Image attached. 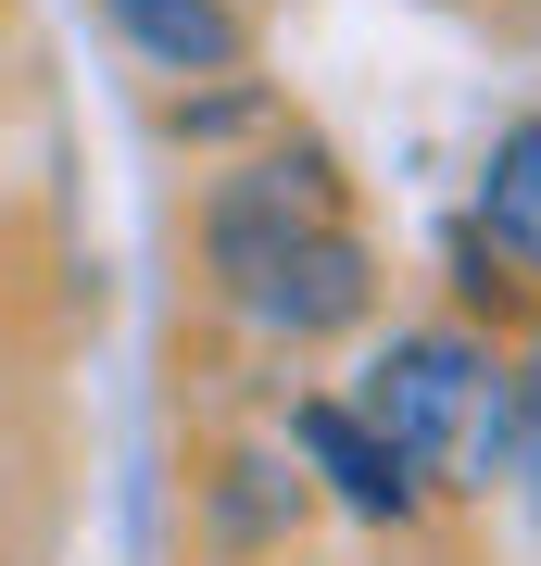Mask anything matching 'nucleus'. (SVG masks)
Returning a JSON list of instances; mask_svg holds the SVG:
<instances>
[{
    "mask_svg": "<svg viewBox=\"0 0 541 566\" xmlns=\"http://www.w3.org/2000/svg\"><path fill=\"white\" fill-rule=\"evenodd\" d=\"M201 252H215V290L240 303L252 327H278V340H327V327L365 315V240L341 227V177H327L315 139L240 164V177H215V202H201Z\"/></svg>",
    "mask_w": 541,
    "mask_h": 566,
    "instance_id": "1",
    "label": "nucleus"
},
{
    "mask_svg": "<svg viewBox=\"0 0 541 566\" xmlns=\"http://www.w3.org/2000/svg\"><path fill=\"white\" fill-rule=\"evenodd\" d=\"M491 416H503V365L466 327H416L365 378V428L403 453V479H441V491H491Z\"/></svg>",
    "mask_w": 541,
    "mask_h": 566,
    "instance_id": "2",
    "label": "nucleus"
},
{
    "mask_svg": "<svg viewBox=\"0 0 541 566\" xmlns=\"http://www.w3.org/2000/svg\"><path fill=\"white\" fill-rule=\"evenodd\" d=\"M290 441L315 453V479L341 491L353 516H416V479H403V453L365 428V403H290Z\"/></svg>",
    "mask_w": 541,
    "mask_h": 566,
    "instance_id": "3",
    "label": "nucleus"
},
{
    "mask_svg": "<svg viewBox=\"0 0 541 566\" xmlns=\"http://www.w3.org/2000/svg\"><path fill=\"white\" fill-rule=\"evenodd\" d=\"M114 13V39L152 63V76H240L252 63V25L227 13V0H101Z\"/></svg>",
    "mask_w": 541,
    "mask_h": 566,
    "instance_id": "4",
    "label": "nucleus"
},
{
    "mask_svg": "<svg viewBox=\"0 0 541 566\" xmlns=\"http://www.w3.org/2000/svg\"><path fill=\"white\" fill-rule=\"evenodd\" d=\"M466 240H479L503 277H529L541 290V114H517L491 139V164H479V214H466Z\"/></svg>",
    "mask_w": 541,
    "mask_h": 566,
    "instance_id": "5",
    "label": "nucleus"
},
{
    "mask_svg": "<svg viewBox=\"0 0 541 566\" xmlns=\"http://www.w3.org/2000/svg\"><path fill=\"white\" fill-rule=\"evenodd\" d=\"M491 465L529 491V516H541V353L529 365H503V416H491Z\"/></svg>",
    "mask_w": 541,
    "mask_h": 566,
    "instance_id": "6",
    "label": "nucleus"
},
{
    "mask_svg": "<svg viewBox=\"0 0 541 566\" xmlns=\"http://www.w3.org/2000/svg\"><path fill=\"white\" fill-rule=\"evenodd\" d=\"M215 479H227V491H215V504H227V542H264L278 516H302V479H278L264 453H227Z\"/></svg>",
    "mask_w": 541,
    "mask_h": 566,
    "instance_id": "7",
    "label": "nucleus"
}]
</instances>
